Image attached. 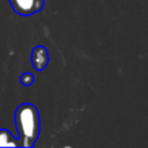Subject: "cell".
Returning <instances> with one entry per match:
<instances>
[{"mask_svg":"<svg viewBox=\"0 0 148 148\" xmlns=\"http://www.w3.org/2000/svg\"><path fill=\"white\" fill-rule=\"evenodd\" d=\"M16 128L20 143L23 147H32L39 133V116L37 109L31 104H22L15 113Z\"/></svg>","mask_w":148,"mask_h":148,"instance_id":"1","label":"cell"},{"mask_svg":"<svg viewBox=\"0 0 148 148\" xmlns=\"http://www.w3.org/2000/svg\"><path fill=\"white\" fill-rule=\"evenodd\" d=\"M10 3L18 14L29 15L42 8L43 0H10Z\"/></svg>","mask_w":148,"mask_h":148,"instance_id":"2","label":"cell"},{"mask_svg":"<svg viewBox=\"0 0 148 148\" xmlns=\"http://www.w3.org/2000/svg\"><path fill=\"white\" fill-rule=\"evenodd\" d=\"M31 60H32V65H34L35 69H37V71L43 69L47 65V61H49V56H47L46 49L43 46H37L32 51Z\"/></svg>","mask_w":148,"mask_h":148,"instance_id":"3","label":"cell"},{"mask_svg":"<svg viewBox=\"0 0 148 148\" xmlns=\"http://www.w3.org/2000/svg\"><path fill=\"white\" fill-rule=\"evenodd\" d=\"M18 141L7 130H0V147H17Z\"/></svg>","mask_w":148,"mask_h":148,"instance_id":"4","label":"cell"},{"mask_svg":"<svg viewBox=\"0 0 148 148\" xmlns=\"http://www.w3.org/2000/svg\"><path fill=\"white\" fill-rule=\"evenodd\" d=\"M21 82L24 84V86H30L32 82H34V76L31 73H24L22 74L21 76Z\"/></svg>","mask_w":148,"mask_h":148,"instance_id":"5","label":"cell"}]
</instances>
